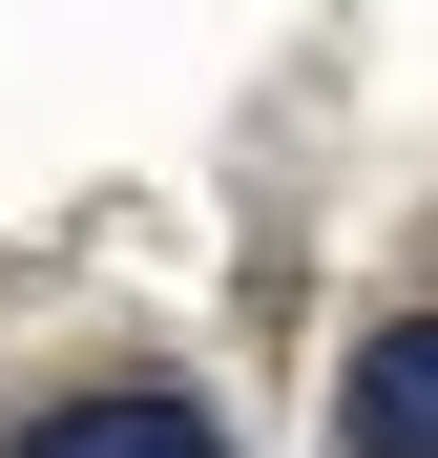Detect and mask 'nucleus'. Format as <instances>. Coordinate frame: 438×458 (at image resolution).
<instances>
[{"label":"nucleus","instance_id":"obj_1","mask_svg":"<svg viewBox=\"0 0 438 458\" xmlns=\"http://www.w3.org/2000/svg\"><path fill=\"white\" fill-rule=\"evenodd\" d=\"M334 458H438V313H397L334 375Z\"/></svg>","mask_w":438,"mask_h":458},{"label":"nucleus","instance_id":"obj_2","mask_svg":"<svg viewBox=\"0 0 438 458\" xmlns=\"http://www.w3.org/2000/svg\"><path fill=\"white\" fill-rule=\"evenodd\" d=\"M0 458H230V437H209V396H42L0 417Z\"/></svg>","mask_w":438,"mask_h":458}]
</instances>
